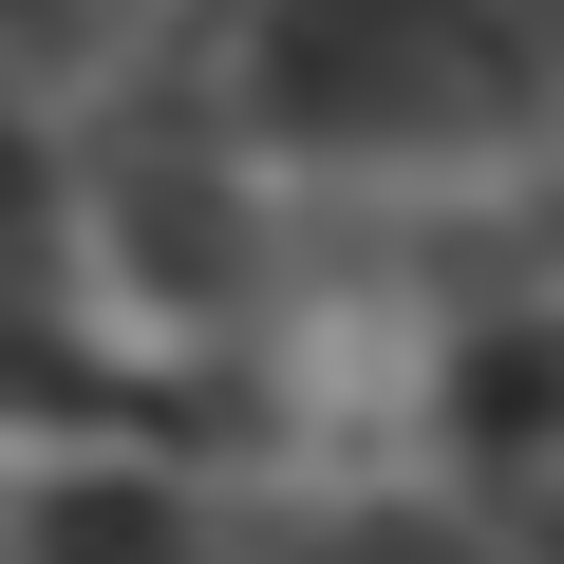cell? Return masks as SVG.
Listing matches in <instances>:
<instances>
[{"instance_id": "1", "label": "cell", "mask_w": 564, "mask_h": 564, "mask_svg": "<svg viewBox=\"0 0 564 564\" xmlns=\"http://www.w3.org/2000/svg\"><path fill=\"white\" fill-rule=\"evenodd\" d=\"M470 95H508L489 0H263V113L282 132L377 151V132H433Z\"/></svg>"}, {"instance_id": "2", "label": "cell", "mask_w": 564, "mask_h": 564, "mask_svg": "<svg viewBox=\"0 0 564 564\" xmlns=\"http://www.w3.org/2000/svg\"><path fill=\"white\" fill-rule=\"evenodd\" d=\"M39 564H207V527L151 470H57L39 489Z\"/></svg>"}, {"instance_id": "3", "label": "cell", "mask_w": 564, "mask_h": 564, "mask_svg": "<svg viewBox=\"0 0 564 564\" xmlns=\"http://www.w3.org/2000/svg\"><path fill=\"white\" fill-rule=\"evenodd\" d=\"M452 433H470V452H545V433H564V321H489V339L452 358Z\"/></svg>"}, {"instance_id": "4", "label": "cell", "mask_w": 564, "mask_h": 564, "mask_svg": "<svg viewBox=\"0 0 564 564\" xmlns=\"http://www.w3.org/2000/svg\"><path fill=\"white\" fill-rule=\"evenodd\" d=\"M132 245H151V282H207V263H226V207H207L188 170H151V188H132Z\"/></svg>"}, {"instance_id": "5", "label": "cell", "mask_w": 564, "mask_h": 564, "mask_svg": "<svg viewBox=\"0 0 564 564\" xmlns=\"http://www.w3.org/2000/svg\"><path fill=\"white\" fill-rule=\"evenodd\" d=\"M57 395H76V339L20 302V282H0V414H57Z\"/></svg>"}, {"instance_id": "6", "label": "cell", "mask_w": 564, "mask_h": 564, "mask_svg": "<svg viewBox=\"0 0 564 564\" xmlns=\"http://www.w3.org/2000/svg\"><path fill=\"white\" fill-rule=\"evenodd\" d=\"M39 207H57V188H39V151H20V132H0V226H39Z\"/></svg>"}]
</instances>
